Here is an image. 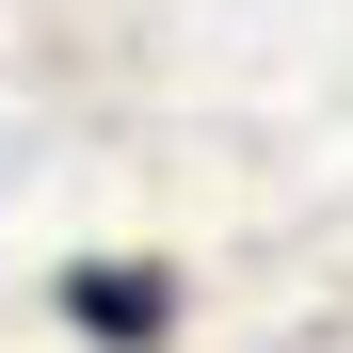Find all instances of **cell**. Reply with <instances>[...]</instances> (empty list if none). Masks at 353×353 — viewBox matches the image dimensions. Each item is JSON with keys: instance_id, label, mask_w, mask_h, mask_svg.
<instances>
[{"instance_id": "cell-1", "label": "cell", "mask_w": 353, "mask_h": 353, "mask_svg": "<svg viewBox=\"0 0 353 353\" xmlns=\"http://www.w3.org/2000/svg\"><path fill=\"white\" fill-rule=\"evenodd\" d=\"M65 321H81L97 353H161V337H176V273H161V257H65Z\"/></svg>"}]
</instances>
